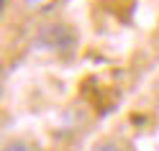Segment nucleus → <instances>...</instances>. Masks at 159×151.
<instances>
[{"instance_id": "3", "label": "nucleus", "mask_w": 159, "mask_h": 151, "mask_svg": "<svg viewBox=\"0 0 159 151\" xmlns=\"http://www.w3.org/2000/svg\"><path fill=\"white\" fill-rule=\"evenodd\" d=\"M95 151H121L118 146H113V144H103V146H98Z\"/></svg>"}, {"instance_id": "1", "label": "nucleus", "mask_w": 159, "mask_h": 151, "mask_svg": "<svg viewBox=\"0 0 159 151\" xmlns=\"http://www.w3.org/2000/svg\"><path fill=\"white\" fill-rule=\"evenodd\" d=\"M23 3H26L28 11H41V8L49 5V0H23Z\"/></svg>"}, {"instance_id": "2", "label": "nucleus", "mask_w": 159, "mask_h": 151, "mask_svg": "<svg viewBox=\"0 0 159 151\" xmlns=\"http://www.w3.org/2000/svg\"><path fill=\"white\" fill-rule=\"evenodd\" d=\"M5 151H31L28 146H23V144H13V146H8Z\"/></svg>"}]
</instances>
